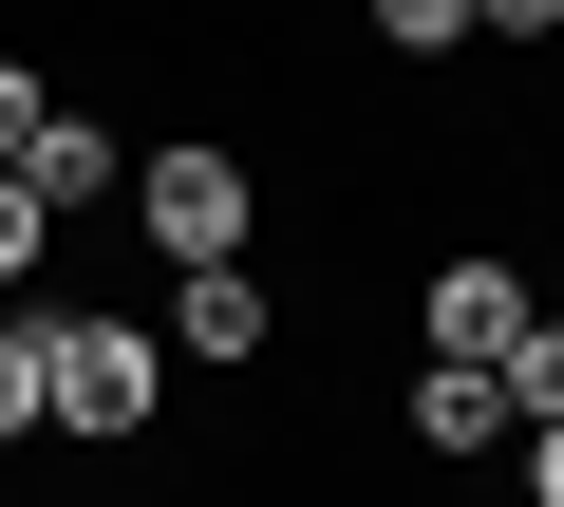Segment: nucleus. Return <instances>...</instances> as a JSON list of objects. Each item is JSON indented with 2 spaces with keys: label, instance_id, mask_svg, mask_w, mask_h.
<instances>
[{
  "label": "nucleus",
  "instance_id": "3",
  "mask_svg": "<svg viewBox=\"0 0 564 507\" xmlns=\"http://www.w3.org/2000/svg\"><path fill=\"white\" fill-rule=\"evenodd\" d=\"M0 188H39V225H57V207H95V188H132V151H113V132H76V113H39V132H20V169H0Z\"/></svg>",
  "mask_w": 564,
  "mask_h": 507
},
{
  "label": "nucleus",
  "instance_id": "5",
  "mask_svg": "<svg viewBox=\"0 0 564 507\" xmlns=\"http://www.w3.org/2000/svg\"><path fill=\"white\" fill-rule=\"evenodd\" d=\"M170 320H188V357H263V283H245V264H188Z\"/></svg>",
  "mask_w": 564,
  "mask_h": 507
},
{
  "label": "nucleus",
  "instance_id": "6",
  "mask_svg": "<svg viewBox=\"0 0 564 507\" xmlns=\"http://www.w3.org/2000/svg\"><path fill=\"white\" fill-rule=\"evenodd\" d=\"M414 432H433V451H489V432H508V395H489L470 357H433V376H414Z\"/></svg>",
  "mask_w": 564,
  "mask_h": 507
},
{
  "label": "nucleus",
  "instance_id": "1",
  "mask_svg": "<svg viewBox=\"0 0 564 507\" xmlns=\"http://www.w3.org/2000/svg\"><path fill=\"white\" fill-rule=\"evenodd\" d=\"M132 207H151V244H170V283H188V264H245V169H226V151H132Z\"/></svg>",
  "mask_w": 564,
  "mask_h": 507
},
{
  "label": "nucleus",
  "instance_id": "4",
  "mask_svg": "<svg viewBox=\"0 0 564 507\" xmlns=\"http://www.w3.org/2000/svg\"><path fill=\"white\" fill-rule=\"evenodd\" d=\"M508 339H527V283H508V264H433V357H470V376H489Z\"/></svg>",
  "mask_w": 564,
  "mask_h": 507
},
{
  "label": "nucleus",
  "instance_id": "13",
  "mask_svg": "<svg viewBox=\"0 0 564 507\" xmlns=\"http://www.w3.org/2000/svg\"><path fill=\"white\" fill-rule=\"evenodd\" d=\"M527 488H545V507H564V432H527Z\"/></svg>",
  "mask_w": 564,
  "mask_h": 507
},
{
  "label": "nucleus",
  "instance_id": "7",
  "mask_svg": "<svg viewBox=\"0 0 564 507\" xmlns=\"http://www.w3.org/2000/svg\"><path fill=\"white\" fill-rule=\"evenodd\" d=\"M489 395H508V432H564V320H527V339L489 357Z\"/></svg>",
  "mask_w": 564,
  "mask_h": 507
},
{
  "label": "nucleus",
  "instance_id": "2",
  "mask_svg": "<svg viewBox=\"0 0 564 507\" xmlns=\"http://www.w3.org/2000/svg\"><path fill=\"white\" fill-rule=\"evenodd\" d=\"M39 414H57V432H132V414H151V339H132V320H57Z\"/></svg>",
  "mask_w": 564,
  "mask_h": 507
},
{
  "label": "nucleus",
  "instance_id": "12",
  "mask_svg": "<svg viewBox=\"0 0 564 507\" xmlns=\"http://www.w3.org/2000/svg\"><path fill=\"white\" fill-rule=\"evenodd\" d=\"M470 20H489V38H545V20H564V0H470Z\"/></svg>",
  "mask_w": 564,
  "mask_h": 507
},
{
  "label": "nucleus",
  "instance_id": "8",
  "mask_svg": "<svg viewBox=\"0 0 564 507\" xmlns=\"http://www.w3.org/2000/svg\"><path fill=\"white\" fill-rule=\"evenodd\" d=\"M39 357H57V301H20V320H0V451H20V432H57V414H39Z\"/></svg>",
  "mask_w": 564,
  "mask_h": 507
},
{
  "label": "nucleus",
  "instance_id": "10",
  "mask_svg": "<svg viewBox=\"0 0 564 507\" xmlns=\"http://www.w3.org/2000/svg\"><path fill=\"white\" fill-rule=\"evenodd\" d=\"M39 283V188H0V301Z\"/></svg>",
  "mask_w": 564,
  "mask_h": 507
},
{
  "label": "nucleus",
  "instance_id": "9",
  "mask_svg": "<svg viewBox=\"0 0 564 507\" xmlns=\"http://www.w3.org/2000/svg\"><path fill=\"white\" fill-rule=\"evenodd\" d=\"M377 38H395V57H452V38H470V0H377Z\"/></svg>",
  "mask_w": 564,
  "mask_h": 507
},
{
  "label": "nucleus",
  "instance_id": "11",
  "mask_svg": "<svg viewBox=\"0 0 564 507\" xmlns=\"http://www.w3.org/2000/svg\"><path fill=\"white\" fill-rule=\"evenodd\" d=\"M20 132H39V76H0V169H20Z\"/></svg>",
  "mask_w": 564,
  "mask_h": 507
}]
</instances>
